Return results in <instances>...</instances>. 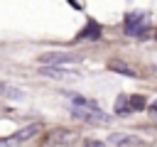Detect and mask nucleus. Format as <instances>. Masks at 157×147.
Wrapping results in <instances>:
<instances>
[{"label":"nucleus","mask_w":157,"mask_h":147,"mask_svg":"<svg viewBox=\"0 0 157 147\" xmlns=\"http://www.w3.org/2000/svg\"><path fill=\"white\" fill-rule=\"evenodd\" d=\"M0 96H5V98H10V100H22V98H25L22 88H17V86H12V83H5V81H0Z\"/></svg>","instance_id":"6"},{"label":"nucleus","mask_w":157,"mask_h":147,"mask_svg":"<svg viewBox=\"0 0 157 147\" xmlns=\"http://www.w3.org/2000/svg\"><path fill=\"white\" fill-rule=\"evenodd\" d=\"M49 140H52V142H74V140H76V132L61 127V130H54V132L49 135Z\"/></svg>","instance_id":"8"},{"label":"nucleus","mask_w":157,"mask_h":147,"mask_svg":"<svg viewBox=\"0 0 157 147\" xmlns=\"http://www.w3.org/2000/svg\"><path fill=\"white\" fill-rule=\"evenodd\" d=\"M71 115L83 120V123H110V115L103 113L98 105H86V108H71Z\"/></svg>","instance_id":"2"},{"label":"nucleus","mask_w":157,"mask_h":147,"mask_svg":"<svg viewBox=\"0 0 157 147\" xmlns=\"http://www.w3.org/2000/svg\"><path fill=\"white\" fill-rule=\"evenodd\" d=\"M150 113H157V100H155V103L150 105Z\"/></svg>","instance_id":"14"},{"label":"nucleus","mask_w":157,"mask_h":147,"mask_svg":"<svg viewBox=\"0 0 157 147\" xmlns=\"http://www.w3.org/2000/svg\"><path fill=\"white\" fill-rule=\"evenodd\" d=\"M123 27H125V34H130V37L145 34L147 27H150V12H142V10H130V12H125Z\"/></svg>","instance_id":"1"},{"label":"nucleus","mask_w":157,"mask_h":147,"mask_svg":"<svg viewBox=\"0 0 157 147\" xmlns=\"http://www.w3.org/2000/svg\"><path fill=\"white\" fill-rule=\"evenodd\" d=\"M130 105H135V108H140V105H145V100H142L140 96H135V98H130Z\"/></svg>","instance_id":"12"},{"label":"nucleus","mask_w":157,"mask_h":147,"mask_svg":"<svg viewBox=\"0 0 157 147\" xmlns=\"http://www.w3.org/2000/svg\"><path fill=\"white\" fill-rule=\"evenodd\" d=\"M12 142H15V140H2V142H0V147H12Z\"/></svg>","instance_id":"13"},{"label":"nucleus","mask_w":157,"mask_h":147,"mask_svg":"<svg viewBox=\"0 0 157 147\" xmlns=\"http://www.w3.org/2000/svg\"><path fill=\"white\" fill-rule=\"evenodd\" d=\"M108 147H145V140L132 132H110Z\"/></svg>","instance_id":"3"},{"label":"nucleus","mask_w":157,"mask_h":147,"mask_svg":"<svg viewBox=\"0 0 157 147\" xmlns=\"http://www.w3.org/2000/svg\"><path fill=\"white\" fill-rule=\"evenodd\" d=\"M98 37H101V27H98L96 22H88L86 29L78 34V39H98Z\"/></svg>","instance_id":"9"},{"label":"nucleus","mask_w":157,"mask_h":147,"mask_svg":"<svg viewBox=\"0 0 157 147\" xmlns=\"http://www.w3.org/2000/svg\"><path fill=\"white\" fill-rule=\"evenodd\" d=\"M39 74L49 76V78H56V81H78L81 78L78 71H69V69H59V66H42Z\"/></svg>","instance_id":"4"},{"label":"nucleus","mask_w":157,"mask_h":147,"mask_svg":"<svg viewBox=\"0 0 157 147\" xmlns=\"http://www.w3.org/2000/svg\"><path fill=\"white\" fill-rule=\"evenodd\" d=\"M39 130H42V125H39V123H32V125H27V127H22V130H20V132H17V135H15L12 140H15V142H22V140H29V137H34V135H37Z\"/></svg>","instance_id":"7"},{"label":"nucleus","mask_w":157,"mask_h":147,"mask_svg":"<svg viewBox=\"0 0 157 147\" xmlns=\"http://www.w3.org/2000/svg\"><path fill=\"white\" fill-rule=\"evenodd\" d=\"M110 69H118L120 74H125V76H135V71L130 69V66H123V64H118V61H113L110 64Z\"/></svg>","instance_id":"10"},{"label":"nucleus","mask_w":157,"mask_h":147,"mask_svg":"<svg viewBox=\"0 0 157 147\" xmlns=\"http://www.w3.org/2000/svg\"><path fill=\"white\" fill-rule=\"evenodd\" d=\"M83 147H108V142H103V140H93V137H88V140L83 142Z\"/></svg>","instance_id":"11"},{"label":"nucleus","mask_w":157,"mask_h":147,"mask_svg":"<svg viewBox=\"0 0 157 147\" xmlns=\"http://www.w3.org/2000/svg\"><path fill=\"white\" fill-rule=\"evenodd\" d=\"M78 56L71 54V51H47L39 56V61L44 66H54V64H69V61H76Z\"/></svg>","instance_id":"5"}]
</instances>
